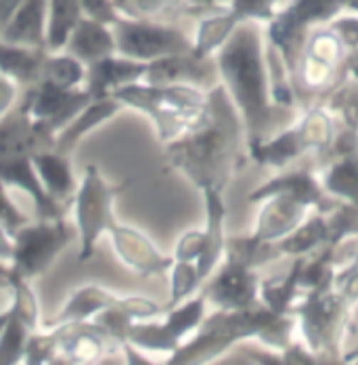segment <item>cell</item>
Wrapping results in <instances>:
<instances>
[{"label":"cell","mask_w":358,"mask_h":365,"mask_svg":"<svg viewBox=\"0 0 358 365\" xmlns=\"http://www.w3.org/2000/svg\"><path fill=\"white\" fill-rule=\"evenodd\" d=\"M55 133L36 122L30 111L17 103L0 118V162L21 155H34L42 149H55Z\"/></svg>","instance_id":"30bf717a"},{"label":"cell","mask_w":358,"mask_h":365,"mask_svg":"<svg viewBox=\"0 0 358 365\" xmlns=\"http://www.w3.org/2000/svg\"><path fill=\"white\" fill-rule=\"evenodd\" d=\"M57 361V346H55V336L53 331L48 334H30L28 346H26V357L23 364L28 365H44Z\"/></svg>","instance_id":"7bdbcfd3"},{"label":"cell","mask_w":358,"mask_h":365,"mask_svg":"<svg viewBox=\"0 0 358 365\" xmlns=\"http://www.w3.org/2000/svg\"><path fill=\"white\" fill-rule=\"evenodd\" d=\"M48 51L6 42L0 38V72L19 86H34L42 78V68Z\"/></svg>","instance_id":"7402d4cb"},{"label":"cell","mask_w":358,"mask_h":365,"mask_svg":"<svg viewBox=\"0 0 358 365\" xmlns=\"http://www.w3.org/2000/svg\"><path fill=\"white\" fill-rule=\"evenodd\" d=\"M113 4L124 17L172 21L174 17L186 15L184 0H113Z\"/></svg>","instance_id":"d6a6232c"},{"label":"cell","mask_w":358,"mask_h":365,"mask_svg":"<svg viewBox=\"0 0 358 365\" xmlns=\"http://www.w3.org/2000/svg\"><path fill=\"white\" fill-rule=\"evenodd\" d=\"M84 17L80 0H48V28H46V51H63L65 42Z\"/></svg>","instance_id":"4316f807"},{"label":"cell","mask_w":358,"mask_h":365,"mask_svg":"<svg viewBox=\"0 0 358 365\" xmlns=\"http://www.w3.org/2000/svg\"><path fill=\"white\" fill-rule=\"evenodd\" d=\"M251 158L260 164H270L277 168H283L287 162L295 160L298 155H302L306 149L300 141V135L295 128L281 133L279 137L270 139V141H262L258 145L250 147Z\"/></svg>","instance_id":"f546056e"},{"label":"cell","mask_w":358,"mask_h":365,"mask_svg":"<svg viewBox=\"0 0 358 365\" xmlns=\"http://www.w3.org/2000/svg\"><path fill=\"white\" fill-rule=\"evenodd\" d=\"M111 28L115 36L117 55H124L137 61L151 63L162 57L182 55V53L193 51L191 38L170 21L120 15Z\"/></svg>","instance_id":"8992f818"},{"label":"cell","mask_w":358,"mask_h":365,"mask_svg":"<svg viewBox=\"0 0 358 365\" xmlns=\"http://www.w3.org/2000/svg\"><path fill=\"white\" fill-rule=\"evenodd\" d=\"M84 80H86V66L73 55L65 51L63 53L55 51L46 55L40 82H51L61 88H80L84 86Z\"/></svg>","instance_id":"f1b7e54d"},{"label":"cell","mask_w":358,"mask_h":365,"mask_svg":"<svg viewBox=\"0 0 358 365\" xmlns=\"http://www.w3.org/2000/svg\"><path fill=\"white\" fill-rule=\"evenodd\" d=\"M329 237H331L329 220L315 217V219L304 220L298 229H293L289 235L279 240L277 246L283 255L304 256L312 252L321 244H329Z\"/></svg>","instance_id":"83f0119b"},{"label":"cell","mask_w":358,"mask_h":365,"mask_svg":"<svg viewBox=\"0 0 358 365\" xmlns=\"http://www.w3.org/2000/svg\"><path fill=\"white\" fill-rule=\"evenodd\" d=\"M15 99H17V84L0 72V118L15 108Z\"/></svg>","instance_id":"f907efd6"},{"label":"cell","mask_w":358,"mask_h":365,"mask_svg":"<svg viewBox=\"0 0 358 365\" xmlns=\"http://www.w3.org/2000/svg\"><path fill=\"white\" fill-rule=\"evenodd\" d=\"M6 182L0 181V227L13 237L23 225H28L30 219L13 204V200L9 197V191H6Z\"/></svg>","instance_id":"f6af8a7d"},{"label":"cell","mask_w":358,"mask_h":365,"mask_svg":"<svg viewBox=\"0 0 358 365\" xmlns=\"http://www.w3.org/2000/svg\"><path fill=\"white\" fill-rule=\"evenodd\" d=\"M130 181L122 185H109L97 166L88 164L84 170V179L78 185L73 197V212H75V229L80 240V256L78 260H90L101 235L109 233L115 222L113 215V200L122 193Z\"/></svg>","instance_id":"5b68a950"},{"label":"cell","mask_w":358,"mask_h":365,"mask_svg":"<svg viewBox=\"0 0 358 365\" xmlns=\"http://www.w3.org/2000/svg\"><path fill=\"white\" fill-rule=\"evenodd\" d=\"M206 208H208V229L206 233V244H204V252L195 260L197 271L201 282L212 273L216 262L220 260V256L224 255V231H222V220L226 215V208L222 204L220 191L218 189H206Z\"/></svg>","instance_id":"d4e9b609"},{"label":"cell","mask_w":358,"mask_h":365,"mask_svg":"<svg viewBox=\"0 0 358 365\" xmlns=\"http://www.w3.org/2000/svg\"><path fill=\"white\" fill-rule=\"evenodd\" d=\"M9 290L13 292V302L9 307L13 311V315L19 322H23L32 331H36L38 322H40V307H38L36 292L30 286V279L13 269V277H11V288Z\"/></svg>","instance_id":"74e56055"},{"label":"cell","mask_w":358,"mask_h":365,"mask_svg":"<svg viewBox=\"0 0 358 365\" xmlns=\"http://www.w3.org/2000/svg\"><path fill=\"white\" fill-rule=\"evenodd\" d=\"M350 269H358V255H357V258H354V262L350 264Z\"/></svg>","instance_id":"91938a15"},{"label":"cell","mask_w":358,"mask_h":365,"mask_svg":"<svg viewBox=\"0 0 358 365\" xmlns=\"http://www.w3.org/2000/svg\"><path fill=\"white\" fill-rule=\"evenodd\" d=\"M322 187L325 191L337 197L358 202V151L352 155H344L339 162H335L327 173Z\"/></svg>","instance_id":"836d02e7"},{"label":"cell","mask_w":358,"mask_h":365,"mask_svg":"<svg viewBox=\"0 0 358 365\" xmlns=\"http://www.w3.org/2000/svg\"><path fill=\"white\" fill-rule=\"evenodd\" d=\"M117 298L120 296L107 292L101 286H84V288L75 290L72 298L63 304V309L53 319H48L44 326L55 328V326L70 324V322H88L95 315H99L101 311L113 307L117 302Z\"/></svg>","instance_id":"cb8c5ba5"},{"label":"cell","mask_w":358,"mask_h":365,"mask_svg":"<svg viewBox=\"0 0 358 365\" xmlns=\"http://www.w3.org/2000/svg\"><path fill=\"white\" fill-rule=\"evenodd\" d=\"M329 28L339 36L348 51L358 48V13H339L335 19L329 21Z\"/></svg>","instance_id":"bcb514c9"},{"label":"cell","mask_w":358,"mask_h":365,"mask_svg":"<svg viewBox=\"0 0 358 365\" xmlns=\"http://www.w3.org/2000/svg\"><path fill=\"white\" fill-rule=\"evenodd\" d=\"M308 206L295 200L289 193H273L266 197V204L258 217L256 235L264 242H279L298 229L306 219Z\"/></svg>","instance_id":"e0dca14e"},{"label":"cell","mask_w":358,"mask_h":365,"mask_svg":"<svg viewBox=\"0 0 358 365\" xmlns=\"http://www.w3.org/2000/svg\"><path fill=\"white\" fill-rule=\"evenodd\" d=\"M201 284L197 264L191 260H174L172 264V294H170V302L168 309L180 304L182 300H186L191 294L195 292Z\"/></svg>","instance_id":"ab89813d"},{"label":"cell","mask_w":358,"mask_h":365,"mask_svg":"<svg viewBox=\"0 0 358 365\" xmlns=\"http://www.w3.org/2000/svg\"><path fill=\"white\" fill-rule=\"evenodd\" d=\"M124 106L115 97H105V99H93L84 110L80 111L68 126H63L57 137H55V149L61 153H72L75 145L95 128L105 124L111 120Z\"/></svg>","instance_id":"44dd1931"},{"label":"cell","mask_w":358,"mask_h":365,"mask_svg":"<svg viewBox=\"0 0 358 365\" xmlns=\"http://www.w3.org/2000/svg\"><path fill=\"white\" fill-rule=\"evenodd\" d=\"M204 244H206V233L204 231H186L180 242L177 244V252L174 260H191L195 262L201 252H204Z\"/></svg>","instance_id":"7dc6e473"},{"label":"cell","mask_w":358,"mask_h":365,"mask_svg":"<svg viewBox=\"0 0 358 365\" xmlns=\"http://www.w3.org/2000/svg\"><path fill=\"white\" fill-rule=\"evenodd\" d=\"M333 66H327L319 59H312L310 55H300L298 59V76H300V82L306 91H321L325 86H329V82L333 80L335 76Z\"/></svg>","instance_id":"60d3db41"},{"label":"cell","mask_w":358,"mask_h":365,"mask_svg":"<svg viewBox=\"0 0 358 365\" xmlns=\"http://www.w3.org/2000/svg\"><path fill=\"white\" fill-rule=\"evenodd\" d=\"M51 329L57 346L55 364H93L107 355L111 344H117L93 319L70 322Z\"/></svg>","instance_id":"8fae6325"},{"label":"cell","mask_w":358,"mask_h":365,"mask_svg":"<svg viewBox=\"0 0 358 365\" xmlns=\"http://www.w3.org/2000/svg\"><path fill=\"white\" fill-rule=\"evenodd\" d=\"M304 256H298L293 262V269L289 271L283 282H266L260 286V298L262 302L277 315H289L291 311V302L295 298V294L300 290V271L304 264Z\"/></svg>","instance_id":"4dcf8cb0"},{"label":"cell","mask_w":358,"mask_h":365,"mask_svg":"<svg viewBox=\"0 0 358 365\" xmlns=\"http://www.w3.org/2000/svg\"><path fill=\"white\" fill-rule=\"evenodd\" d=\"M80 4H82V11L86 17L99 19L109 26H113L115 19L120 17V11L115 9L113 0H80Z\"/></svg>","instance_id":"c3c4849f"},{"label":"cell","mask_w":358,"mask_h":365,"mask_svg":"<svg viewBox=\"0 0 358 365\" xmlns=\"http://www.w3.org/2000/svg\"><path fill=\"white\" fill-rule=\"evenodd\" d=\"M147 84L168 86V84H189L197 88H214L218 84V63L212 57H195L191 53L170 55L155 59L147 66L143 78Z\"/></svg>","instance_id":"7c38bea8"},{"label":"cell","mask_w":358,"mask_h":365,"mask_svg":"<svg viewBox=\"0 0 358 365\" xmlns=\"http://www.w3.org/2000/svg\"><path fill=\"white\" fill-rule=\"evenodd\" d=\"M300 141L306 151H325L329 149L335 135H333V122L331 118L321 110L308 111L302 122L295 126Z\"/></svg>","instance_id":"d590c367"},{"label":"cell","mask_w":358,"mask_h":365,"mask_svg":"<svg viewBox=\"0 0 358 365\" xmlns=\"http://www.w3.org/2000/svg\"><path fill=\"white\" fill-rule=\"evenodd\" d=\"M342 4H344V11L358 13V0H342Z\"/></svg>","instance_id":"6f0895ef"},{"label":"cell","mask_w":358,"mask_h":365,"mask_svg":"<svg viewBox=\"0 0 358 365\" xmlns=\"http://www.w3.org/2000/svg\"><path fill=\"white\" fill-rule=\"evenodd\" d=\"M11 258H13V237L0 227V260L11 262Z\"/></svg>","instance_id":"f5cc1de1"},{"label":"cell","mask_w":358,"mask_h":365,"mask_svg":"<svg viewBox=\"0 0 358 365\" xmlns=\"http://www.w3.org/2000/svg\"><path fill=\"white\" fill-rule=\"evenodd\" d=\"M224 255L248 267H258L266 260H273L281 255L277 242H264L256 233L251 237H231L224 242Z\"/></svg>","instance_id":"1f68e13d"},{"label":"cell","mask_w":358,"mask_h":365,"mask_svg":"<svg viewBox=\"0 0 358 365\" xmlns=\"http://www.w3.org/2000/svg\"><path fill=\"white\" fill-rule=\"evenodd\" d=\"M350 302L339 292H308L306 300L293 309L302 317L304 340L312 351L335 353V344L346 322Z\"/></svg>","instance_id":"ba28073f"},{"label":"cell","mask_w":358,"mask_h":365,"mask_svg":"<svg viewBox=\"0 0 358 365\" xmlns=\"http://www.w3.org/2000/svg\"><path fill=\"white\" fill-rule=\"evenodd\" d=\"M124 108L149 115L162 143H172L186 133L199 130L210 122V99L197 86L189 84H141L132 82L113 95Z\"/></svg>","instance_id":"277c9868"},{"label":"cell","mask_w":358,"mask_h":365,"mask_svg":"<svg viewBox=\"0 0 358 365\" xmlns=\"http://www.w3.org/2000/svg\"><path fill=\"white\" fill-rule=\"evenodd\" d=\"M346 113L350 115V120H354V126L358 128V95L350 97V101L346 106Z\"/></svg>","instance_id":"9f6ffc18"},{"label":"cell","mask_w":358,"mask_h":365,"mask_svg":"<svg viewBox=\"0 0 358 365\" xmlns=\"http://www.w3.org/2000/svg\"><path fill=\"white\" fill-rule=\"evenodd\" d=\"M281 2H285V4H287V0H279V4H281Z\"/></svg>","instance_id":"94428289"},{"label":"cell","mask_w":358,"mask_h":365,"mask_svg":"<svg viewBox=\"0 0 358 365\" xmlns=\"http://www.w3.org/2000/svg\"><path fill=\"white\" fill-rule=\"evenodd\" d=\"M239 24H241L239 17L231 13L228 9L201 17L197 24L195 40H193V55L201 59L212 57V53H216L228 40Z\"/></svg>","instance_id":"484cf974"},{"label":"cell","mask_w":358,"mask_h":365,"mask_svg":"<svg viewBox=\"0 0 358 365\" xmlns=\"http://www.w3.org/2000/svg\"><path fill=\"white\" fill-rule=\"evenodd\" d=\"M23 0H0V30L6 26V21L13 17V13L19 9Z\"/></svg>","instance_id":"816d5d0a"},{"label":"cell","mask_w":358,"mask_h":365,"mask_svg":"<svg viewBox=\"0 0 358 365\" xmlns=\"http://www.w3.org/2000/svg\"><path fill=\"white\" fill-rule=\"evenodd\" d=\"M216 63L233 103H237L243 113L250 147L266 141L277 108L270 103L266 59L258 21H241L218 48Z\"/></svg>","instance_id":"7a4b0ae2"},{"label":"cell","mask_w":358,"mask_h":365,"mask_svg":"<svg viewBox=\"0 0 358 365\" xmlns=\"http://www.w3.org/2000/svg\"><path fill=\"white\" fill-rule=\"evenodd\" d=\"M93 101L86 88H61L51 82H38L28 86L21 106L30 111V115L40 122L46 130L59 133L68 126L73 118Z\"/></svg>","instance_id":"9c48e42d"},{"label":"cell","mask_w":358,"mask_h":365,"mask_svg":"<svg viewBox=\"0 0 358 365\" xmlns=\"http://www.w3.org/2000/svg\"><path fill=\"white\" fill-rule=\"evenodd\" d=\"M109 237H111L113 250H115V255L120 256V260L126 267L135 269L141 277L164 275L174 264L172 256L162 255L151 244V240L135 227L120 225L115 220L113 227L109 229Z\"/></svg>","instance_id":"5bb4252c"},{"label":"cell","mask_w":358,"mask_h":365,"mask_svg":"<svg viewBox=\"0 0 358 365\" xmlns=\"http://www.w3.org/2000/svg\"><path fill=\"white\" fill-rule=\"evenodd\" d=\"M115 307H120L126 315H130L132 319L141 322V319H153L162 313L168 311V307H162L157 304L155 300L151 298H144V296H120Z\"/></svg>","instance_id":"ee69618b"},{"label":"cell","mask_w":358,"mask_h":365,"mask_svg":"<svg viewBox=\"0 0 358 365\" xmlns=\"http://www.w3.org/2000/svg\"><path fill=\"white\" fill-rule=\"evenodd\" d=\"M199 331L193 340L180 344L168 359L170 365L204 364L214 359L222 351H226L237 340L258 336L273 349L285 351L289 346L293 322L289 315H277L268 307L258 309L256 304L237 311H222L214 313L206 322H201Z\"/></svg>","instance_id":"3957f363"},{"label":"cell","mask_w":358,"mask_h":365,"mask_svg":"<svg viewBox=\"0 0 358 365\" xmlns=\"http://www.w3.org/2000/svg\"><path fill=\"white\" fill-rule=\"evenodd\" d=\"M78 237L75 225L63 219H38L23 225L13 235V258L11 267L28 279L40 277L51 269L73 240Z\"/></svg>","instance_id":"52a82bcc"},{"label":"cell","mask_w":358,"mask_h":365,"mask_svg":"<svg viewBox=\"0 0 358 365\" xmlns=\"http://www.w3.org/2000/svg\"><path fill=\"white\" fill-rule=\"evenodd\" d=\"M11 277H13V267H9L6 262L0 260V290L11 288Z\"/></svg>","instance_id":"11a10c76"},{"label":"cell","mask_w":358,"mask_h":365,"mask_svg":"<svg viewBox=\"0 0 358 365\" xmlns=\"http://www.w3.org/2000/svg\"><path fill=\"white\" fill-rule=\"evenodd\" d=\"M0 181H4L9 187H17L23 193H28L34 202L38 219H63L68 208L61 206L51 197L46 187L42 185L38 177L36 168L32 164V155H21V158H11L0 162Z\"/></svg>","instance_id":"2e32d148"},{"label":"cell","mask_w":358,"mask_h":365,"mask_svg":"<svg viewBox=\"0 0 358 365\" xmlns=\"http://www.w3.org/2000/svg\"><path fill=\"white\" fill-rule=\"evenodd\" d=\"M344 70L346 72H350L354 78L358 80V48L354 51H350V53H346V57H344Z\"/></svg>","instance_id":"db71d44e"},{"label":"cell","mask_w":358,"mask_h":365,"mask_svg":"<svg viewBox=\"0 0 358 365\" xmlns=\"http://www.w3.org/2000/svg\"><path fill=\"white\" fill-rule=\"evenodd\" d=\"M204 313H206V298L199 294L193 300H186L184 304H177L172 309H168V317L164 322V328L168 329V334L182 344V338L191 331L201 326L204 322Z\"/></svg>","instance_id":"e575fe53"},{"label":"cell","mask_w":358,"mask_h":365,"mask_svg":"<svg viewBox=\"0 0 358 365\" xmlns=\"http://www.w3.org/2000/svg\"><path fill=\"white\" fill-rule=\"evenodd\" d=\"M144 61H137L124 55H109L105 59H99L90 66H86V80L84 88L90 93L93 99H105L113 97L120 88L141 82L147 73Z\"/></svg>","instance_id":"9a60e30c"},{"label":"cell","mask_w":358,"mask_h":365,"mask_svg":"<svg viewBox=\"0 0 358 365\" xmlns=\"http://www.w3.org/2000/svg\"><path fill=\"white\" fill-rule=\"evenodd\" d=\"M289 193L293 195L295 200H300L302 204H306L308 208L310 206H317L319 210H327L329 202L325 200V193H322V187L317 182V179L308 173H285L273 181L264 182L260 189H256L253 193H250V202H260V200H266L268 195L273 193Z\"/></svg>","instance_id":"603a6c76"},{"label":"cell","mask_w":358,"mask_h":365,"mask_svg":"<svg viewBox=\"0 0 358 365\" xmlns=\"http://www.w3.org/2000/svg\"><path fill=\"white\" fill-rule=\"evenodd\" d=\"M228 11L239 17V21H273L281 11L279 0H231Z\"/></svg>","instance_id":"b9f144b4"},{"label":"cell","mask_w":358,"mask_h":365,"mask_svg":"<svg viewBox=\"0 0 358 365\" xmlns=\"http://www.w3.org/2000/svg\"><path fill=\"white\" fill-rule=\"evenodd\" d=\"M9 317H11V309H6L4 313H0V331H2V328L6 326V322H9Z\"/></svg>","instance_id":"680465c9"},{"label":"cell","mask_w":358,"mask_h":365,"mask_svg":"<svg viewBox=\"0 0 358 365\" xmlns=\"http://www.w3.org/2000/svg\"><path fill=\"white\" fill-rule=\"evenodd\" d=\"M65 53L80 59L84 66H90L99 59H105L109 55H115V36L113 28L93 17H82L78 26L65 42Z\"/></svg>","instance_id":"ac0fdd59"},{"label":"cell","mask_w":358,"mask_h":365,"mask_svg":"<svg viewBox=\"0 0 358 365\" xmlns=\"http://www.w3.org/2000/svg\"><path fill=\"white\" fill-rule=\"evenodd\" d=\"M32 164L36 168L42 185L51 193V197L55 202H59L61 206L70 208V204L75 197V191H78L70 155L61 153L57 149H42L32 155Z\"/></svg>","instance_id":"d6986e66"},{"label":"cell","mask_w":358,"mask_h":365,"mask_svg":"<svg viewBox=\"0 0 358 365\" xmlns=\"http://www.w3.org/2000/svg\"><path fill=\"white\" fill-rule=\"evenodd\" d=\"M231 0H184L186 6V15H195V17H206L218 11H226Z\"/></svg>","instance_id":"681fc988"},{"label":"cell","mask_w":358,"mask_h":365,"mask_svg":"<svg viewBox=\"0 0 358 365\" xmlns=\"http://www.w3.org/2000/svg\"><path fill=\"white\" fill-rule=\"evenodd\" d=\"M206 302H212L222 311H237L253 307L260 296L258 275L251 267L226 258V264L201 292Z\"/></svg>","instance_id":"4fadbf2b"},{"label":"cell","mask_w":358,"mask_h":365,"mask_svg":"<svg viewBox=\"0 0 358 365\" xmlns=\"http://www.w3.org/2000/svg\"><path fill=\"white\" fill-rule=\"evenodd\" d=\"M48 28V0H23L6 26L0 30V38L15 44L46 48Z\"/></svg>","instance_id":"ffe728a7"},{"label":"cell","mask_w":358,"mask_h":365,"mask_svg":"<svg viewBox=\"0 0 358 365\" xmlns=\"http://www.w3.org/2000/svg\"><path fill=\"white\" fill-rule=\"evenodd\" d=\"M30 334L32 329L23 322H19L11 311L6 326L0 331V365H15L23 361Z\"/></svg>","instance_id":"f35d334b"},{"label":"cell","mask_w":358,"mask_h":365,"mask_svg":"<svg viewBox=\"0 0 358 365\" xmlns=\"http://www.w3.org/2000/svg\"><path fill=\"white\" fill-rule=\"evenodd\" d=\"M208 99L212 111L210 122L168 143V158L201 191H222L239 158L243 126L224 86L216 84L210 88Z\"/></svg>","instance_id":"6da1fadb"},{"label":"cell","mask_w":358,"mask_h":365,"mask_svg":"<svg viewBox=\"0 0 358 365\" xmlns=\"http://www.w3.org/2000/svg\"><path fill=\"white\" fill-rule=\"evenodd\" d=\"M344 51H346L344 42L339 40V36L329 26L312 30L306 36L304 48H302L304 55H310L312 59H319V61L327 63V66H333V68L342 66V61L346 57Z\"/></svg>","instance_id":"8d00e7d4"}]
</instances>
